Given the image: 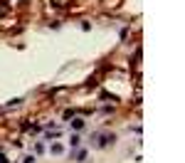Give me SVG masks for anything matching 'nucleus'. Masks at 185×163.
<instances>
[{"mask_svg": "<svg viewBox=\"0 0 185 163\" xmlns=\"http://www.w3.org/2000/svg\"><path fill=\"white\" fill-rule=\"evenodd\" d=\"M79 143H82V138H79V136L74 133V136H72V146H79Z\"/></svg>", "mask_w": 185, "mask_h": 163, "instance_id": "obj_4", "label": "nucleus"}, {"mask_svg": "<svg viewBox=\"0 0 185 163\" xmlns=\"http://www.w3.org/2000/svg\"><path fill=\"white\" fill-rule=\"evenodd\" d=\"M94 138H99V141H96V146H99V148H106L109 143H114V141H116V136H114V133H106V136L94 133Z\"/></svg>", "mask_w": 185, "mask_h": 163, "instance_id": "obj_1", "label": "nucleus"}, {"mask_svg": "<svg viewBox=\"0 0 185 163\" xmlns=\"http://www.w3.org/2000/svg\"><path fill=\"white\" fill-rule=\"evenodd\" d=\"M32 161H35V156H25V161H22V163H32Z\"/></svg>", "mask_w": 185, "mask_h": 163, "instance_id": "obj_5", "label": "nucleus"}, {"mask_svg": "<svg viewBox=\"0 0 185 163\" xmlns=\"http://www.w3.org/2000/svg\"><path fill=\"white\" fill-rule=\"evenodd\" d=\"M62 151H64V148H62V146H59V143H55V146H52V153H55V156H59V153H62Z\"/></svg>", "mask_w": 185, "mask_h": 163, "instance_id": "obj_3", "label": "nucleus"}, {"mask_svg": "<svg viewBox=\"0 0 185 163\" xmlns=\"http://www.w3.org/2000/svg\"><path fill=\"white\" fill-rule=\"evenodd\" d=\"M82 126H84V119H74V121H72V129L74 131H79Z\"/></svg>", "mask_w": 185, "mask_h": 163, "instance_id": "obj_2", "label": "nucleus"}]
</instances>
